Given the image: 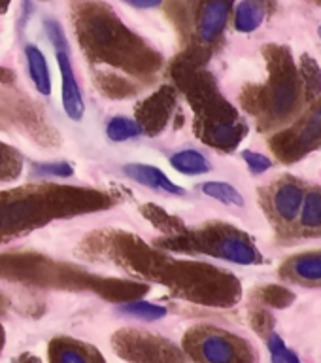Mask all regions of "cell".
Wrapping results in <instances>:
<instances>
[{"mask_svg": "<svg viewBox=\"0 0 321 363\" xmlns=\"http://www.w3.org/2000/svg\"><path fill=\"white\" fill-rule=\"evenodd\" d=\"M57 65L61 70V96H62V108L72 121H81L85 113V102L84 95L79 91V85L74 76L72 62L68 57V50H55Z\"/></svg>", "mask_w": 321, "mask_h": 363, "instance_id": "6da1fadb", "label": "cell"}, {"mask_svg": "<svg viewBox=\"0 0 321 363\" xmlns=\"http://www.w3.org/2000/svg\"><path fill=\"white\" fill-rule=\"evenodd\" d=\"M303 199H305V191H303V187L299 184H295V182H282L272 191V212L283 223H291L299 216L300 206H303Z\"/></svg>", "mask_w": 321, "mask_h": 363, "instance_id": "7a4b0ae2", "label": "cell"}, {"mask_svg": "<svg viewBox=\"0 0 321 363\" xmlns=\"http://www.w3.org/2000/svg\"><path fill=\"white\" fill-rule=\"evenodd\" d=\"M123 172L129 176L130 180L138 182L140 186H146L150 189H155V191L169 193V195H186L184 187L176 186L163 170H159L153 164L129 163L123 167Z\"/></svg>", "mask_w": 321, "mask_h": 363, "instance_id": "3957f363", "label": "cell"}, {"mask_svg": "<svg viewBox=\"0 0 321 363\" xmlns=\"http://www.w3.org/2000/svg\"><path fill=\"white\" fill-rule=\"evenodd\" d=\"M229 11H231V0H208L198 19V36L204 42H214L225 28Z\"/></svg>", "mask_w": 321, "mask_h": 363, "instance_id": "277c9868", "label": "cell"}, {"mask_svg": "<svg viewBox=\"0 0 321 363\" xmlns=\"http://www.w3.org/2000/svg\"><path fill=\"white\" fill-rule=\"evenodd\" d=\"M215 255H220L221 259L232 261L238 265H252L257 261V252L252 244L240 235H227L215 246Z\"/></svg>", "mask_w": 321, "mask_h": 363, "instance_id": "5b68a950", "label": "cell"}, {"mask_svg": "<svg viewBox=\"0 0 321 363\" xmlns=\"http://www.w3.org/2000/svg\"><path fill=\"white\" fill-rule=\"evenodd\" d=\"M25 59H27L28 76L33 79L34 87L40 95L50 96L51 95V72L47 67V59L42 53L38 45L28 44L25 48Z\"/></svg>", "mask_w": 321, "mask_h": 363, "instance_id": "8992f818", "label": "cell"}, {"mask_svg": "<svg viewBox=\"0 0 321 363\" xmlns=\"http://www.w3.org/2000/svg\"><path fill=\"white\" fill-rule=\"evenodd\" d=\"M198 350L204 362L227 363L237 359V348L225 335L206 333L198 342Z\"/></svg>", "mask_w": 321, "mask_h": 363, "instance_id": "52a82bcc", "label": "cell"}, {"mask_svg": "<svg viewBox=\"0 0 321 363\" xmlns=\"http://www.w3.org/2000/svg\"><path fill=\"white\" fill-rule=\"evenodd\" d=\"M299 99V85L293 78H283L272 91V113L276 118H286L293 112L295 104Z\"/></svg>", "mask_w": 321, "mask_h": 363, "instance_id": "ba28073f", "label": "cell"}, {"mask_svg": "<svg viewBox=\"0 0 321 363\" xmlns=\"http://www.w3.org/2000/svg\"><path fill=\"white\" fill-rule=\"evenodd\" d=\"M170 164H172L178 172H181V174L189 176L206 174V172L212 169L208 159L204 157L201 152H197V150H181V152H176L174 155L170 157Z\"/></svg>", "mask_w": 321, "mask_h": 363, "instance_id": "9c48e42d", "label": "cell"}, {"mask_svg": "<svg viewBox=\"0 0 321 363\" xmlns=\"http://www.w3.org/2000/svg\"><path fill=\"white\" fill-rule=\"evenodd\" d=\"M263 17H265V11L257 0H242L237 8L235 27L240 33H252L263 23Z\"/></svg>", "mask_w": 321, "mask_h": 363, "instance_id": "30bf717a", "label": "cell"}, {"mask_svg": "<svg viewBox=\"0 0 321 363\" xmlns=\"http://www.w3.org/2000/svg\"><path fill=\"white\" fill-rule=\"evenodd\" d=\"M142 133H144V127L136 119L127 118V116H116L106 125V136L112 142L133 140V138H138Z\"/></svg>", "mask_w": 321, "mask_h": 363, "instance_id": "8fae6325", "label": "cell"}, {"mask_svg": "<svg viewBox=\"0 0 321 363\" xmlns=\"http://www.w3.org/2000/svg\"><path fill=\"white\" fill-rule=\"evenodd\" d=\"M118 312L123 314V316L144 320V322H155V320H161V318L167 316V308L164 306L155 305V303H150V301L144 299L125 303V305L118 306Z\"/></svg>", "mask_w": 321, "mask_h": 363, "instance_id": "7c38bea8", "label": "cell"}, {"mask_svg": "<svg viewBox=\"0 0 321 363\" xmlns=\"http://www.w3.org/2000/svg\"><path fill=\"white\" fill-rule=\"evenodd\" d=\"M300 223L305 229H321V191L312 189L305 193L300 206Z\"/></svg>", "mask_w": 321, "mask_h": 363, "instance_id": "4fadbf2b", "label": "cell"}, {"mask_svg": "<svg viewBox=\"0 0 321 363\" xmlns=\"http://www.w3.org/2000/svg\"><path fill=\"white\" fill-rule=\"evenodd\" d=\"M203 193L223 204H231V206H242L244 204L240 191H237L235 187L225 184V182H206V184H203Z\"/></svg>", "mask_w": 321, "mask_h": 363, "instance_id": "5bb4252c", "label": "cell"}, {"mask_svg": "<svg viewBox=\"0 0 321 363\" xmlns=\"http://www.w3.org/2000/svg\"><path fill=\"white\" fill-rule=\"evenodd\" d=\"M321 138V104L310 113V118L306 119L305 125L300 127L295 140L297 146H310Z\"/></svg>", "mask_w": 321, "mask_h": 363, "instance_id": "9a60e30c", "label": "cell"}, {"mask_svg": "<svg viewBox=\"0 0 321 363\" xmlns=\"http://www.w3.org/2000/svg\"><path fill=\"white\" fill-rule=\"evenodd\" d=\"M293 272L303 280L320 282L321 280V254L303 255L293 263Z\"/></svg>", "mask_w": 321, "mask_h": 363, "instance_id": "2e32d148", "label": "cell"}, {"mask_svg": "<svg viewBox=\"0 0 321 363\" xmlns=\"http://www.w3.org/2000/svg\"><path fill=\"white\" fill-rule=\"evenodd\" d=\"M72 167H70L67 161H53V163L34 164V176H38V178H50V176L68 178V176H72Z\"/></svg>", "mask_w": 321, "mask_h": 363, "instance_id": "e0dca14e", "label": "cell"}, {"mask_svg": "<svg viewBox=\"0 0 321 363\" xmlns=\"http://www.w3.org/2000/svg\"><path fill=\"white\" fill-rule=\"evenodd\" d=\"M269 350H271V356H272V362L276 363H297L299 362V357H297V354H293V352L289 350V348H286V345H283V340L278 337L276 333L271 335V339H269Z\"/></svg>", "mask_w": 321, "mask_h": 363, "instance_id": "ac0fdd59", "label": "cell"}, {"mask_svg": "<svg viewBox=\"0 0 321 363\" xmlns=\"http://www.w3.org/2000/svg\"><path fill=\"white\" fill-rule=\"evenodd\" d=\"M44 27L45 34H47V38H50L51 45H53L55 50H68L67 36H64V30H62L61 23L55 21V19H45Z\"/></svg>", "mask_w": 321, "mask_h": 363, "instance_id": "d6986e66", "label": "cell"}, {"mask_svg": "<svg viewBox=\"0 0 321 363\" xmlns=\"http://www.w3.org/2000/svg\"><path fill=\"white\" fill-rule=\"evenodd\" d=\"M242 157L244 161L248 163L249 170H252L254 174H261V172H265V170L271 169V159L265 157V155H261V153L244 152Z\"/></svg>", "mask_w": 321, "mask_h": 363, "instance_id": "ffe728a7", "label": "cell"}, {"mask_svg": "<svg viewBox=\"0 0 321 363\" xmlns=\"http://www.w3.org/2000/svg\"><path fill=\"white\" fill-rule=\"evenodd\" d=\"M59 359L64 363H85L87 362V357L78 350H72V348H67V350H62L59 354Z\"/></svg>", "mask_w": 321, "mask_h": 363, "instance_id": "44dd1931", "label": "cell"}, {"mask_svg": "<svg viewBox=\"0 0 321 363\" xmlns=\"http://www.w3.org/2000/svg\"><path fill=\"white\" fill-rule=\"evenodd\" d=\"M232 136H235V129H232V127H227V125H220V127H215V130H214L215 140L229 142V140H232Z\"/></svg>", "mask_w": 321, "mask_h": 363, "instance_id": "7402d4cb", "label": "cell"}, {"mask_svg": "<svg viewBox=\"0 0 321 363\" xmlns=\"http://www.w3.org/2000/svg\"><path fill=\"white\" fill-rule=\"evenodd\" d=\"M129 6H135V8H140V10H150V8H157L163 0H123Z\"/></svg>", "mask_w": 321, "mask_h": 363, "instance_id": "603a6c76", "label": "cell"}, {"mask_svg": "<svg viewBox=\"0 0 321 363\" xmlns=\"http://www.w3.org/2000/svg\"><path fill=\"white\" fill-rule=\"evenodd\" d=\"M317 30H320V36H321V27H320V28H317Z\"/></svg>", "mask_w": 321, "mask_h": 363, "instance_id": "cb8c5ba5", "label": "cell"}]
</instances>
